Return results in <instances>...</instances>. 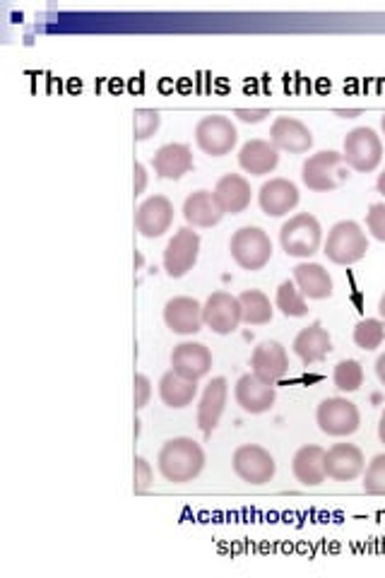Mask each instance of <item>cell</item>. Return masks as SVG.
<instances>
[{
  "instance_id": "obj_1",
  "label": "cell",
  "mask_w": 385,
  "mask_h": 578,
  "mask_svg": "<svg viewBox=\"0 0 385 578\" xmlns=\"http://www.w3.org/2000/svg\"><path fill=\"white\" fill-rule=\"evenodd\" d=\"M159 473L164 480L174 482V485H186L203 473L205 468V451L193 439H171L159 451Z\"/></svg>"
},
{
  "instance_id": "obj_2",
  "label": "cell",
  "mask_w": 385,
  "mask_h": 578,
  "mask_svg": "<svg viewBox=\"0 0 385 578\" xmlns=\"http://www.w3.org/2000/svg\"><path fill=\"white\" fill-rule=\"evenodd\" d=\"M349 179L347 162L342 152L323 150L318 155H311L301 167V181L308 191L313 193H328L335 191Z\"/></svg>"
},
{
  "instance_id": "obj_3",
  "label": "cell",
  "mask_w": 385,
  "mask_h": 578,
  "mask_svg": "<svg viewBox=\"0 0 385 578\" xmlns=\"http://www.w3.org/2000/svg\"><path fill=\"white\" fill-rule=\"evenodd\" d=\"M280 244L287 256L292 258H311L321 251L323 229L321 222L308 212L289 217L280 229Z\"/></svg>"
},
{
  "instance_id": "obj_4",
  "label": "cell",
  "mask_w": 385,
  "mask_h": 578,
  "mask_svg": "<svg viewBox=\"0 0 385 578\" xmlns=\"http://www.w3.org/2000/svg\"><path fill=\"white\" fill-rule=\"evenodd\" d=\"M366 251H369V239L361 232L359 224L342 220L330 229L323 253L328 256V261L337 265H354L366 256Z\"/></svg>"
},
{
  "instance_id": "obj_5",
  "label": "cell",
  "mask_w": 385,
  "mask_h": 578,
  "mask_svg": "<svg viewBox=\"0 0 385 578\" xmlns=\"http://www.w3.org/2000/svg\"><path fill=\"white\" fill-rule=\"evenodd\" d=\"M234 263L244 270H260L270 263L272 241L260 227H241L229 241Z\"/></svg>"
},
{
  "instance_id": "obj_6",
  "label": "cell",
  "mask_w": 385,
  "mask_h": 578,
  "mask_svg": "<svg viewBox=\"0 0 385 578\" xmlns=\"http://www.w3.org/2000/svg\"><path fill=\"white\" fill-rule=\"evenodd\" d=\"M342 155H345L349 169L359 171V174H369L381 164L383 143L373 128H354L352 133H347Z\"/></svg>"
},
{
  "instance_id": "obj_7",
  "label": "cell",
  "mask_w": 385,
  "mask_h": 578,
  "mask_svg": "<svg viewBox=\"0 0 385 578\" xmlns=\"http://www.w3.org/2000/svg\"><path fill=\"white\" fill-rule=\"evenodd\" d=\"M239 133L227 116H205L195 126V143L210 157H224L236 147Z\"/></svg>"
},
{
  "instance_id": "obj_8",
  "label": "cell",
  "mask_w": 385,
  "mask_h": 578,
  "mask_svg": "<svg viewBox=\"0 0 385 578\" xmlns=\"http://www.w3.org/2000/svg\"><path fill=\"white\" fill-rule=\"evenodd\" d=\"M231 468L234 473L241 477V480L248 482V485H265L275 477V458L270 456V451H265L263 446L256 444H244L234 451V458H231Z\"/></svg>"
},
{
  "instance_id": "obj_9",
  "label": "cell",
  "mask_w": 385,
  "mask_h": 578,
  "mask_svg": "<svg viewBox=\"0 0 385 578\" xmlns=\"http://www.w3.org/2000/svg\"><path fill=\"white\" fill-rule=\"evenodd\" d=\"M316 422L328 436H352L359 429L361 415L357 405L347 398H328L318 405Z\"/></svg>"
},
{
  "instance_id": "obj_10",
  "label": "cell",
  "mask_w": 385,
  "mask_h": 578,
  "mask_svg": "<svg viewBox=\"0 0 385 578\" xmlns=\"http://www.w3.org/2000/svg\"><path fill=\"white\" fill-rule=\"evenodd\" d=\"M200 256V237L191 227H183L171 237V241L164 249V270L169 277L179 280V277L188 275L193 265L198 263Z\"/></svg>"
},
{
  "instance_id": "obj_11",
  "label": "cell",
  "mask_w": 385,
  "mask_h": 578,
  "mask_svg": "<svg viewBox=\"0 0 385 578\" xmlns=\"http://www.w3.org/2000/svg\"><path fill=\"white\" fill-rule=\"evenodd\" d=\"M203 321L205 326L217 335H229L239 328L241 318V302L239 297L229 292H212L203 306Z\"/></svg>"
},
{
  "instance_id": "obj_12",
  "label": "cell",
  "mask_w": 385,
  "mask_h": 578,
  "mask_svg": "<svg viewBox=\"0 0 385 578\" xmlns=\"http://www.w3.org/2000/svg\"><path fill=\"white\" fill-rule=\"evenodd\" d=\"M174 222V205L167 196H150L135 212V229L145 239H159Z\"/></svg>"
},
{
  "instance_id": "obj_13",
  "label": "cell",
  "mask_w": 385,
  "mask_h": 578,
  "mask_svg": "<svg viewBox=\"0 0 385 578\" xmlns=\"http://www.w3.org/2000/svg\"><path fill=\"white\" fill-rule=\"evenodd\" d=\"M234 398L236 405L248 412V415H263V412H268L275 405V383L260 379L258 374H246L236 383Z\"/></svg>"
},
{
  "instance_id": "obj_14",
  "label": "cell",
  "mask_w": 385,
  "mask_h": 578,
  "mask_svg": "<svg viewBox=\"0 0 385 578\" xmlns=\"http://www.w3.org/2000/svg\"><path fill=\"white\" fill-rule=\"evenodd\" d=\"M164 323L176 335H195L205 326L203 304L193 297H174L164 306Z\"/></svg>"
},
{
  "instance_id": "obj_15",
  "label": "cell",
  "mask_w": 385,
  "mask_h": 578,
  "mask_svg": "<svg viewBox=\"0 0 385 578\" xmlns=\"http://www.w3.org/2000/svg\"><path fill=\"white\" fill-rule=\"evenodd\" d=\"M366 460L359 446L354 444H335L325 451V473L335 482H352L364 473Z\"/></svg>"
},
{
  "instance_id": "obj_16",
  "label": "cell",
  "mask_w": 385,
  "mask_h": 578,
  "mask_svg": "<svg viewBox=\"0 0 385 578\" xmlns=\"http://www.w3.org/2000/svg\"><path fill=\"white\" fill-rule=\"evenodd\" d=\"M171 369L176 374L186 376L191 381H200L210 374L212 369V352L207 350L203 342H181L171 352Z\"/></svg>"
},
{
  "instance_id": "obj_17",
  "label": "cell",
  "mask_w": 385,
  "mask_h": 578,
  "mask_svg": "<svg viewBox=\"0 0 385 578\" xmlns=\"http://www.w3.org/2000/svg\"><path fill=\"white\" fill-rule=\"evenodd\" d=\"M270 143L280 152H289V155H304L313 147V133L308 131L299 119H289V116H280L275 119L270 128Z\"/></svg>"
},
{
  "instance_id": "obj_18",
  "label": "cell",
  "mask_w": 385,
  "mask_h": 578,
  "mask_svg": "<svg viewBox=\"0 0 385 578\" xmlns=\"http://www.w3.org/2000/svg\"><path fill=\"white\" fill-rule=\"evenodd\" d=\"M258 203L268 217H284L299 205V188L289 179H270L260 186Z\"/></svg>"
},
{
  "instance_id": "obj_19",
  "label": "cell",
  "mask_w": 385,
  "mask_h": 578,
  "mask_svg": "<svg viewBox=\"0 0 385 578\" xmlns=\"http://www.w3.org/2000/svg\"><path fill=\"white\" fill-rule=\"evenodd\" d=\"M229 398V383L224 376H217L207 383L203 398L198 405V427L203 429L205 436H210L217 429L219 420H222L224 408H227Z\"/></svg>"
},
{
  "instance_id": "obj_20",
  "label": "cell",
  "mask_w": 385,
  "mask_h": 578,
  "mask_svg": "<svg viewBox=\"0 0 385 578\" xmlns=\"http://www.w3.org/2000/svg\"><path fill=\"white\" fill-rule=\"evenodd\" d=\"M251 367H253V374H258L260 379L277 383L280 379H284L289 371L287 350H284L277 340L260 342L251 355Z\"/></svg>"
},
{
  "instance_id": "obj_21",
  "label": "cell",
  "mask_w": 385,
  "mask_h": 578,
  "mask_svg": "<svg viewBox=\"0 0 385 578\" xmlns=\"http://www.w3.org/2000/svg\"><path fill=\"white\" fill-rule=\"evenodd\" d=\"M152 167L154 174L159 179H169V181H179L183 174L193 169V152L191 147L183 143H169L162 145L152 157Z\"/></svg>"
},
{
  "instance_id": "obj_22",
  "label": "cell",
  "mask_w": 385,
  "mask_h": 578,
  "mask_svg": "<svg viewBox=\"0 0 385 578\" xmlns=\"http://www.w3.org/2000/svg\"><path fill=\"white\" fill-rule=\"evenodd\" d=\"M294 355L306 364H316L330 355L333 350V340H330V333L325 330L321 323H311V326L299 330V335L294 338L292 345Z\"/></svg>"
},
{
  "instance_id": "obj_23",
  "label": "cell",
  "mask_w": 385,
  "mask_h": 578,
  "mask_svg": "<svg viewBox=\"0 0 385 578\" xmlns=\"http://www.w3.org/2000/svg\"><path fill=\"white\" fill-rule=\"evenodd\" d=\"M251 184L241 174H224L215 186V198L224 215H239L251 205Z\"/></svg>"
},
{
  "instance_id": "obj_24",
  "label": "cell",
  "mask_w": 385,
  "mask_h": 578,
  "mask_svg": "<svg viewBox=\"0 0 385 578\" xmlns=\"http://www.w3.org/2000/svg\"><path fill=\"white\" fill-rule=\"evenodd\" d=\"M239 164L246 174L265 176L275 171L277 164H280V150L270 140H248L239 152Z\"/></svg>"
},
{
  "instance_id": "obj_25",
  "label": "cell",
  "mask_w": 385,
  "mask_h": 578,
  "mask_svg": "<svg viewBox=\"0 0 385 578\" xmlns=\"http://www.w3.org/2000/svg\"><path fill=\"white\" fill-rule=\"evenodd\" d=\"M294 285L306 299H330L333 297V277L321 263H301L294 268Z\"/></svg>"
},
{
  "instance_id": "obj_26",
  "label": "cell",
  "mask_w": 385,
  "mask_h": 578,
  "mask_svg": "<svg viewBox=\"0 0 385 578\" xmlns=\"http://www.w3.org/2000/svg\"><path fill=\"white\" fill-rule=\"evenodd\" d=\"M292 473L296 477V482L306 487H316L325 482V448L311 444L296 451V456L292 460Z\"/></svg>"
},
{
  "instance_id": "obj_27",
  "label": "cell",
  "mask_w": 385,
  "mask_h": 578,
  "mask_svg": "<svg viewBox=\"0 0 385 578\" xmlns=\"http://www.w3.org/2000/svg\"><path fill=\"white\" fill-rule=\"evenodd\" d=\"M183 217H186V222L193 224V227L207 229L222 222L224 210L219 208L215 193L195 191L186 198V203H183Z\"/></svg>"
},
{
  "instance_id": "obj_28",
  "label": "cell",
  "mask_w": 385,
  "mask_h": 578,
  "mask_svg": "<svg viewBox=\"0 0 385 578\" xmlns=\"http://www.w3.org/2000/svg\"><path fill=\"white\" fill-rule=\"evenodd\" d=\"M195 395H198V381L186 379V376L176 374L174 369L167 371L162 381H159V398L171 410L188 408L195 400Z\"/></svg>"
},
{
  "instance_id": "obj_29",
  "label": "cell",
  "mask_w": 385,
  "mask_h": 578,
  "mask_svg": "<svg viewBox=\"0 0 385 578\" xmlns=\"http://www.w3.org/2000/svg\"><path fill=\"white\" fill-rule=\"evenodd\" d=\"M241 302V318L248 326H265L272 321V304L268 294H263L260 289H246L239 294Z\"/></svg>"
},
{
  "instance_id": "obj_30",
  "label": "cell",
  "mask_w": 385,
  "mask_h": 578,
  "mask_svg": "<svg viewBox=\"0 0 385 578\" xmlns=\"http://www.w3.org/2000/svg\"><path fill=\"white\" fill-rule=\"evenodd\" d=\"M275 304H277V309H280L287 318H304L308 314L304 294L299 292V287H296L292 280H284L282 285L277 287Z\"/></svg>"
},
{
  "instance_id": "obj_31",
  "label": "cell",
  "mask_w": 385,
  "mask_h": 578,
  "mask_svg": "<svg viewBox=\"0 0 385 578\" xmlns=\"http://www.w3.org/2000/svg\"><path fill=\"white\" fill-rule=\"evenodd\" d=\"M333 383L340 393L359 391L361 383H364V367H361L357 359H345V362H340L335 367Z\"/></svg>"
},
{
  "instance_id": "obj_32",
  "label": "cell",
  "mask_w": 385,
  "mask_h": 578,
  "mask_svg": "<svg viewBox=\"0 0 385 578\" xmlns=\"http://www.w3.org/2000/svg\"><path fill=\"white\" fill-rule=\"evenodd\" d=\"M383 338H385V323L381 318H364V321H359L357 328H354V345L366 352L381 347Z\"/></svg>"
},
{
  "instance_id": "obj_33",
  "label": "cell",
  "mask_w": 385,
  "mask_h": 578,
  "mask_svg": "<svg viewBox=\"0 0 385 578\" xmlns=\"http://www.w3.org/2000/svg\"><path fill=\"white\" fill-rule=\"evenodd\" d=\"M364 492L373 494V497H385V453H378L366 468Z\"/></svg>"
},
{
  "instance_id": "obj_34",
  "label": "cell",
  "mask_w": 385,
  "mask_h": 578,
  "mask_svg": "<svg viewBox=\"0 0 385 578\" xmlns=\"http://www.w3.org/2000/svg\"><path fill=\"white\" fill-rule=\"evenodd\" d=\"M135 140L145 143L150 140L154 133L159 131V123H162V116L154 109H135Z\"/></svg>"
},
{
  "instance_id": "obj_35",
  "label": "cell",
  "mask_w": 385,
  "mask_h": 578,
  "mask_svg": "<svg viewBox=\"0 0 385 578\" xmlns=\"http://www.w3.org/2000/svg\"><path fill=\"white\" fill-rule=\"evenodd\" d=\"M366 227H369L373 239L385 244V203L371 205L369 215H366Z\"/></svg>"
},
{
  "instance_id": "obj_36",
  "label": "cell",
  "mask_w": 385,
  "mask_h": 578,
  "mask_svg": "<svg viewBox=\"0 0 385 578\" xmlns=\"http://www.w3.org/2000/svg\"><path fill=\"white\" fill-rule=\"evenodd\" d=\"M152 482H154V473H152V465L147 463L145 458L138 456L135 458V494H145L147 489L152 487Z\"/></svg>"
},
{
  "instance_id": "obj_37",
  "label": "cell",
  "mask_w": 385,
  "mask_h": 578,
  "mask_svg": "<svg viewBox=\"0 0 385 578\" xmlns=\"http://www.w3.org/2000/svg\"><path fill=\"white\" fill-rule=\"evenodd\" d=\"M152 395V383L145 374L135 376V410H142L147 403H150Z\"/></svg>"
},
{
  "instance_id": "obj_38",
  "label": "cell",
  "mask_w": 385,
  "mask_h": 578,
  "mask_svg": "<svg viewBox=\"0 0 385 578\" xmlns=\"http://www.w3.org/2000/svg\"><path fill=\"white\" fill-rule=\"evenodd\" d=\"M234 116L244 123H260L270 116V109H236Z\"/></svg>"
},
{
  "instance_id": "obj_39",
  "label": "cell",
  "mask_w": 385,
  "mask_h": 578,
  "mask_svg": "<svg viewBox=\"0 0 385 578\" xmlns=\"http://www.w3.org/2000/svg\"><path fill=\"white\" fill-rule=\"evenodd\" d=\"M147 186V171L140 162H135V196H140Z\"/></svg>"
},
{
  "instance_id": "obj_40",
  "label": "cell",
  "mask_w": 385,
  "mask_h": 578,
  "mask_svg": "<svg viewBox=\"0 0 385 578\" xmlns=\"http://www.w3.org/2000/svg\"><path fill=\"white\" fill-rule=\"evenodd\" d=\"M376 376H378V381H381L385 386V355L376 359Z\"/></svg>"
},
{
  "instance_id": "obj_41",
  "label": "cell",
  "mask_w": 385,
  "mask_h": 578,
  "mask_svg": "<svg viewBox=\"0 0 385 578\" xmlns=\"http://www.w3.org/2000/svg\"><path fill=\"white\" fill-rule=\"evenodd\" d=\"M335 114L340 116V119H354V116L361 114V109H335Z\"/></svg>"
},
{
  "instance_id": "obj_42",
  "label": "cell",
  "mask_w": 385,
  "mask_h": 578,
  "mask_svg": "<svg viewBox=\"0 0 385 578\" xmlns=\"http://www.w3.org/2000/svg\"><path fill=\"white\" fill-rule=\"evenodd\" d=\"M378 439H381L383 444H385V410H383V415H381V422H378Z\"/></svg>"
},
{
  "instance_id": "obj_43",
  "label": "cell",
  "mask_w": 385,
  "mask_h": 578,
  "mask_svg": "<svg viewBox=\"0 0 385 578\" xmlns=\"http://www.w3.org/2000/svg\"><path fill=\"white\" fill-rule=\"evenodd\" d=\"M378 316H381V321L385 323V292L381 294V299H378Z\"/></svg>"
},
{
  "instance_id": "obj_44",
  "label": "cell",
  "mask_w": 385,
  "mask_h": 578,
  "mask_svg": "<svg viewBox=\"0 0 385 578\" xmlns=\"http://www.w3.org/2000/svg\"><path fill=\"white\" fill-rule=\"evenodd\" d=\"M376 188H378V193H381V196H385V171H383V174H378Z\"/></svg>"
},
{
  "instance_id": "obj_45",
  "label": "cell",
  "mask_w": 385,
  "mask_h": 578,
  "mask_svg": "<svg viewBox=\"0 0 385 578\" xmlns=\"http://www.w3.org/2000/svg\"><path fill=\"white\" fill-rule=\"evenodd\" d=\"M381 131H383V135H385V114H383V119H381Z\"/></svg>"
}]
</instances>
